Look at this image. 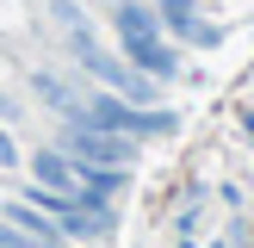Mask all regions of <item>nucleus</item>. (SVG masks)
Masks as SVG:
<instances>
[{
	"instance_id": "obj_4",
	"label": "nucleus",
	"mask_w": 254,
	"mask_h": 248,
	"mask_svg": "<svg viewBox=\"0 0 254 248\" xmlns=\"http://www.w3.org/2000/svg\"><path fill=\"white\" fill-rule=\"evenodd\" d=\"M81 118L87 124H106V130H118V136H161V130H174L168 112H136L124 93H99L93 106H81Z\"/></svg>"
},
{
	"instance_id": "obj_9",
	"label": "nucleus",
	"mask_w": 254,
	"mask_h": 248,
	"mask_svg": "<svg viewBox=\"0 0 254 248\" xmlns=\"http://www.w3.org/2000/svg\"><path fill=\"white\" fill-rule=\"evenodd\" d=\"M12 161H19V149H12V136L0 130V168H12Z\"/></svg>"
},
{
	"instance_id": "obj_1",
	"label": "nucleus",
	"mask_w": 254,
	"mask_h": 248,
	"mask_svg": "<svg viewBox=\"0 0 254 248\" xmlns=\"http://www.w3.org/2000/svg\"><path fill=\"white\" fill-rule=\"evenodd\" d=\"M50 12H56V31L68 37L74 62H81V68L93 74L99 87H112V93H124V99H149V81H136V74H130V68H124V62H118V56H112V50L93 37V25H87V12L74 6V0H56Z\"/></svg>"
},
{
	"instance_id": "obj_2",
	"label": "nucleus",
	"mask_w": 254,
	"mask_h": 248,
	"mask_svg": "<svg viewBox=\"0 0 254 248\" xmlns=\"http://www.w3.org/2000/svg\"><path fill=\"white\" fill-rule=\"evenodd\" d=\"M118 37H124V50H130V62L143 74H155V81H168V74H180V56H174V44L161 37V19L149 6H136V0H118Z\"/></svg>"
},
{
	"instance_id": "obj_3",
	"label": "nucleus",
	"mask_w": 254,
	"mask_h": 248,
	"mask_svg": "<svg viewBox=\"0 0 254 248\" xmlns=\"http://www.w3.org/2000/svg\"><path fill=\"white\" fill-rule=\"evenodd\" d=\"M62 149H68L74 161H99V168H130V161H136V136H118V130H106V124H87V118H74V124H68Z\"/></svg>"
},
{
	"instance_id": "obj_8",
	"label": "nucleus",
	"mask_w": 254,
	"mask_h": 248,
	"mask_svg": "<svg viewBox=\"0 0 254 248\" xmlns=\"http://www.w3.org/2000/svg\"><path fill=\"white\" fill-rule=\"evenodd\" d=\"M0 248H56V242H44V236H31L25 223H0Z\"/></svg>"
},
{
	"instance_id": "obj_7",
	"label": "nucleus",
	"mask_w": 254,
	"mask_h": 248,
	"mask_svg": "<svg viewBox=\"0 0 254 248\" xmlns=\"http://www.w3.org/2000/svg\"><path fill=\"white\" fill-rule=\"evenodd\" d=\"M37 93H44V99H50L56 112H74V118H81V99H74V93H68L62 81H50V74H37Z\"/></svg>"
},
{
	"instance_id": "obj_6",
	"label": "nucleus",
	"mask_w": 254,
	"mask_h": 248,
	"mask_svg": "<svg viewBox=\"0 0 254 248\" xmlns=\"http://www.w3.org/2000/svg\"><path fill=\"white\" fill-rule=\"evenodd\" d=\"M155 6H161V19H168L174 31L186 37V44H217V25H205V19H198V12H192V0H155Z\"/></svg>"
},
{
	"instance_id": "obj_5",
	"label": "nucleus",
	"mask_w": 254,
	"mask_h": 248,
	"mask_svg": "<svg viewBox=\"0 0 254 248\" xmlns=\"http://www.w3.org/2000/svg\"><path fill=\"white\" fill-rule=\"evenodd\" d=\"M31 174H37V186H50V192H68V198H93L81 186V161L74 155H56V149H44V155L31 161Z\"/></svg>"
}]
</instances>
